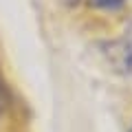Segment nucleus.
I'll list each match as a JSON object with an SVG mask.
<instances>
[{"instance_id":"1","label":"nucleus","mask_w":132,"mask_h":132,"mask_svg":"<svg viewBox=\"0 0 132 132\" xmlns=\"http://www.w3.org/2000/svg\"><path fill=\"white\" fill-rule=\"evenodd\" d=\"M126 0H88V5L95 9H119Z\"/></svg>"},{"instance_id":"2","label":"nucleus","mask_w":132,"mask_h":132,"mask_svg":"<svg viewBox=\"0 0 132 132\" xmlns=\"http://www.w3.org/2000/svg\"><path fill=\"white\" fill-rule=\"evenodd\" d=\"M7 108V93H5V84H2V79H0V117H2V112H5Z\"/></svg>"},{"instance_id":"3","label":"nucleus","mask_w":132,"mask_h":132,"mask_svg":"<svg viewBox=\"0 0 132 132\" xmlns=\"http://www.w3.org/2000/svg\"><path fill=\"white\" fill-rule=\"evenodd\" d=\"M66 2H68V5H75V2H77V0H66Z\"/></svg>"}]
</instances>
